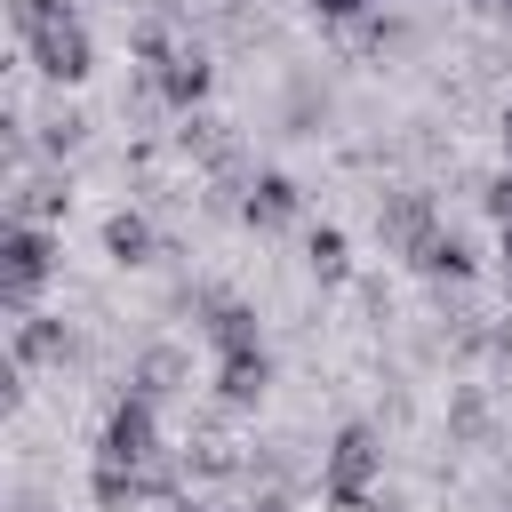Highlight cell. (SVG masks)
Here are the masks:
<instances>
[{"label": "cell", "instance_id": "6da1fadb", "mask_svg": "<svg viewBox=\"0 0 512 512\" xmlns=\"http://www.w3.org/2000/svg\"><path fill=\"white\" fill-rule=\"evenodd\" d=\"M48 264H56V248H48V232H32V224H16L8 232V272H0V288H8V304L24 312L32 296H40V280H48Z\"/></svg>", "mask_w": 512, "mask_h": 512}, {"label": "cell", "instance_id": "7a4b0ae2", "mask_svg": "<svg viewBox=\"0 0 512 512\" xmlns=\"http://www.w3.org/2000/svg\"><path fill=\"white\" fill-rule=\"evenodd\" d=\"M104 464H112V472H144V464H152V400L112 408V424H104Z\"/></svg>", "mask_w": 512, "mask_h": 512}, {"label": "cell", "instance_id": "3957f363", "mask_svg": "<svg viewBox=\"0 0 512 512\" xmlns=\"http://www.w3.org/2000/svg\"><path fill=\"white\" fill-rule=\"evenodd\" d=\"M32 56H40L48 80H80V72H88V32H80L72 16H64V24H40V32H32Z\"/></svg>", "mask_w": 512, "mask_h": 512}, {"label": "cell", "instance_id": "277c9868", "mask_svg": "<svg viewBox=\"0 0 512 512\" xmlns=\"http://www.w3.org/2000/svg\"><path fill=\"white\" fill-rule=\"evenodd\" d=\"M376 472V432L368 424H352L344 440H336V456H328V488H336V504H360V480Z\"/></svg>", "mask_w": 512, "mask_h": 512}, {"label": "cell", "instance_id": "5b68a950", "mask_svg": "<svg viewBox=\"0 0 512 512\" xmlns=\"http://www.w3.org/2000/svg\"><path fill=\"white\" fill-rule=\"evenodd\" d=\"M384 232H392L408 256H424V248L440 240V232H432V200H424V192H392V200H384Z\"/></svg>", "mask_w": 512, "mask_h": 512}, {"label": "cell", "instance_id": "8992f818", "mask_svg": "<svg viewBox=\"0 0 512 512\" xmlns=\"http://www.w3.org/2000/svg\"><path fill=\"white\" fill-rule=\"evenodd\" d=\"M264 384H272V360H264V352H224V376H216V392H224L232 408L264 400Z\"/></svg>", "mask_w": 512, "mask_h": 512}, {"label": "cell", "instance_id": "52a82bcc", "mask_svg": "<svg viewBox=\"0 0 512 512\" xmlns=\"http://www.w3.org/2000/svg\"><path fill=\"white\" fill-rule=\"evenodd\" d=\"M208 336H216L224 352H256V312H248L240 296H208Z\"/></svg>", "mask_w": 512, "mask_h": 512}, {"label": "cell", "instance_id": "ba28073f", "mask_svg": "<svg viewBox=\"0 0 512 512\" xmlns=\"http://www.w3.org/2000/svg\"><path fill=\"white\" fill-rule=\"evenodd\" d=\"M296 216V184L288 176H256L248 184V224H288Z\"/></svg>", "mask_w": 512, "mask_h": 512}, {"label": "cell", "instance_id": "9c48e42d", "mask_svg": "<svg viewBox=\"0 0 512 512\" xmlns=\"http://www.w3.org/2000/svg\"><path fill=\"white\" fill-rule=\"evenodd\" d=\"M200 88H208V64H200V56H184V48L160 56V96H168V104H192Z\"/></svg>", "mask_w": 512, "mask_h": 512}, {"label": "cell", "instance_id": "30bf717a", "mask_svg": "<svg viewBox=\"0 0 512 512\" xmlns=\"http://www.w3.org/2000/svg\"><path fill=\"white\" fill-rule=\"evenodd\" d=\"M104 248H112L120 264H144V248H152V224H144V216H112V224H104Z\"/></svg>", "mask_w": 512, "mask_h": 512}, {"label": "cell", "instance_id": "8fae6325", "mask_svg": "<svg viewBox=\"0 0 512 512\" xmlns=\"http://www.w3.org/2000/svg\"><path fill=\"white\" fill-rule=\"evenodd\" d=\"M56 352H64V328L24 312V328H16V360H56Z\"/></svg>", "mask_w": 512, "mask_h": 512}, {"label": "cell", "instance_id": "7c38bea8", "mask_svg": "<svg viewBox=\"0 0 512 512\" xmlns=\"http://www.w3.org/2000/svg\"><path fill=\"white\" fill-rule=\"evenodd\" d=\"M176 368H184L176 352H144V368H136V400H152V392H168V384H176Z\"/></svg>", "mask_w": 512, "mask_h": 512}, {"label": "cell", "instance_id": "4fadbf2b", "mask_svg": "<svg viewBox=\"0 0 512 512\" xmlns=\"http://www.w3.org/2000/svg\"><path fill=\"white\" fill-rule=\"evenodd\" d=\"M312 272L320 280H344V232H312Z\"/></svg>", "mask_w": 512, "mask_h": 512}, {"label": "cell", "instance_id": "5bb4252c", "mask_svg": "<svg viewBox=\"0 0 512 512\" xmlns=\"http://www.w3.org/2000/svg\"><path fill=\"white\" fill-rule=\"evenodd\" d=\"M488 208H496V216L512 224V176H496V192H488Z\"/></svg>", "mask_w": 512, "mask_h": 512}, {"label": "cell", "instance_id": "9a60e30c", "mask_svg": "<svg viewBox=\"0 0 512 512\" xmlns=\"http://www.w3.org/2000/svg\"><path fill=\"white\" fill-rule=\"evenodd\" d=\"M320 8H328V16H360L368 0H320Z\"/></svg>", "mask_w": 512, "mask_h": 512}, {"label": "cell", "instance_id": "2e32d148", "mask_svg": "<svg viewBox=\"0 0 512 512\" xmlns=\"http://www.w3.org/2000/svg\"><path fill=\"white\" fill-rule=\"evenodd\" d=\"M248 512H288V504H272V496H264V504H248Z\"/></svg>", "mask_w": 512, "mask_h": 512}, {"label": "cell", "instance_id": "e0dca14e", "mask_svg": "<svg viewBox=\"0 0 512 512\" xmlns=\"http://www.w3.org/2000/svg\"><path fill=\"white\" fill-rule=\"evenodd\" d=\"M504 152H512V112H504Z\"/></svg>", "mask_w": 512, "mask_h": 512}]
</instances>
